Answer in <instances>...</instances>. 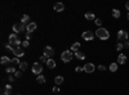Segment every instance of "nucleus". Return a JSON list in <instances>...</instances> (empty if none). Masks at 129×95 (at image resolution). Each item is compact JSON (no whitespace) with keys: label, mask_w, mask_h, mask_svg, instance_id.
Here are the masks:
<instances>
[{"label":"nucleus","mask_w":129,"mask_h":95,"mask_svg":"<svg viewBox=\"0 0 129 95\" xmlns=\"http://www.w3.org/2000/svg\"><path fill=\"white\" fill-rule=\"evenodd\" d=\"M95 36H97L98 39H101V40H107V39H110V32L106 30V28H103V27H99L97 31H95Z\"/></svg>","instance_id":"nucleus-1"},{"label":"nucleus","mask_w":129,"mask_h":95,"mask_svg":"<svg viewBox=\"0 0 129 95\" xmlns=\"http://www.w3.org/2000/svg\"><path fill=\"white\" fill-rule=\"evenodd\" d=\"M13 31H14V34H21V32H23V31H27V26L22 22L14 23L13 24Z\"/></svg>","instance_id":"nucleus-2"},{"label":"nucleus","mask_w":129,"mask_h":95,"mask_svg":"<svg viewBox=\"0 0 129 95\" xmlns=\"http://www.w3.org/2000/svg\"><path fill=\"white\" fill-rule=\"evenodd\" d=\"M72 57L74 55H72V51L71 50H65L61 54V59H62V62H65V63H69V62H71Z\"/></svg>","instance_id":"nucleus-3"},{"label":"nucleus","mask_w":129,"mask_h":95,"mask_svg":"<svg viewBox=\"0 0 129 95\" xmlns=\"http://www.w3.org/2000/svg\"><path fill=\"white\" fill-rule=\"evenodd\" d=\"M32 73H35V75H41V72H43V66H41V63H34L32 64V68H31Z\"/></svg>","instance_id":"nucleus-4"},{"label":"nucleus","mask_w":129,"mask_h":95,"mask_svg":"<svg viewBox=\"0 0 129 95\" xmlns=\"http://www.w3.org/2000/svg\"><path fill=\"white\" fill-rule=\"evenodd\" d=\"M9 44H10V45H16V46H19L21 41L18 40L17 34H10V35H9Z\"/></svg>","instance_id":"nucleus-5"},{"label":"nucleus","mask_w":129,"mask_h":95,"mask_svg":"<svg viewBox=\"0 0 129 95\" xmlns=\"http://www.w3.org/2000/svg\"><path fill=\"white\" fill-rule=\"evenodd\" d=\"M53 55H54V49L52 46H45L44 48V57H47L48 59H52Z\"/></svg>","instance_id":"nucleus-6"},{"label":"nucleus","mask_w":129,"mask_h":95,"mask_svg":"<svg viewBox=\"0 0 129 95\" xmlns=\"http://www.w3.org/2000/svg\"><path fill=\"white\" fill-rule=\"evenodd\" d=\"M94 36H95V34H93L92 31H84L83 35H81V37L84 40H86V41H92L94 39Z\"/></svg>","instance_id":"nucleus-7"},{"label":"nucleus","mask_w":129,"mask_h":95,"mask_svg":"<svg viewBox=\"0 0 129 95\" xmlns=\"http://www.w3.org/2000/svg\"><path fill=\"white\" fill-rule=\"evenodd\" d=\"M128 40V32L124 30H120L118 32V41H127Z\"/></svg>","instance_id":"nucleus-8"},{"label":"nucleus","mask_w":129,"mask_h":95,"mask_svg":"<svg viewBox=\"0 0 129 95\" xmlns=\"http://www.w3.org/2000/svg\"><path fill=\"white\" fill-rule=\"evenodd\" d=\"M13 46H14V49H13V51H12V53L16 55V58H19V57H23L25 55V51L19 46H16V45H13Z\"/></svg>","instance_id":"nucleus-9"},{"label":"nucleus","mask_w":129,"mask_h":95,"mask_svg":"<svg viewBox=\"0 0 129 95\" xmlns=\"http://www.w3.org/2000/svg\"><path fill=\"white\" fill-rule=\"evenodd\" d=\"M83 68H84V71H85L86 73H92V72H94V69H95L94 64H92V63H86Z\"/></svg>","instance_id":"nucleus-10"},{"label":"nucleus","mask_w":129,"mask_h":95,"mask_svg":"<svg viewBox=\"0 0 129 95\" xmlns=\"http://www.w3.org/2000/svg\"><path fill=\"white\" fill-rule=\"evenodd\" d=\"M54 10L56 12H63L65 10V4L63 3H56L54 4Z\"/></svg>","instance_id":"nucleus-11"},{"label":"nucleus","mask_w":129,"mask_h":95,"mask_svg":"<svg viewBox=\"0 0 129 95\" xmlns=\"http://www.w3.org/2000/svg\"><path fill=\"white\" fill-rule=\"evenodd\" d=\"M35 30H36V23L35 22H30L27 24V32H30V34H31V32H34Z\"/></svg>","instance_id":"nucleus-12"},{"label":"nucleus","mask_w":129,"mask_h":95,"mask_svg":"<svg viewBox=\"0 0 129 95\" xmlns=\"http://www.w3.org/2000/svg\"><path fill=\"white\" fill-rule=\"evenodd\" d=\"M127 62V57L124 55V54H119V57H118V63L119 64H124Z\"/></svg>","instance_id":"nucleus-13"},{"label":"nucleus","mask_w":129,"mask_h":95,"mask_svg":"<svg viewBox=\"0 0 129 95\" xmlns=\"http://www.w3.org/2000/svg\"><path fill=\"white\" fill-rule=\"evenodd\" d=\"M47 66H48V68L53 69V68H56V62L53 60V59H48L47 60Z\"/></svg>","instance_id":"nucleus-14"},{"label":"nucleus","mask_w":129,"mask_h":95,"mask_svg":"<svg viewBox=\"0 0 129 95\" xmlns=\"http://www.w3.org/2000/svg\"><path fill=\"white\" fill-rule=\"evenodd\" d=\"M80 50V43H75V44H72V46H71V51H79Z\"/></svg>","instance_id":"nucleus-15"},{"label":"nucleus","mask_w":129,"mask_h":95,"mask_svg":"<svg viewBox=\"0 0 129 95\" xmlns=\"http://www.w3.org/2000/svg\"><path fill=\"white\" fill-rule=\"evenodd\" d=\"M54 82H56L57 86H60L62 82H63V77H62V76H56L54 77Z\"/></svg>","instance_id":"nucleus-16"},{"label":"nucleus","mask_w":129,"mask_h":95,"mask_svg":"<svg viewBox=\"0 0 129 95\" xmlns=\"http://www.w3.org/2000/svg\"><path fill=\"white\" fill-rule=\"evenodd\" d=\"M75 57H76L77 59H85V54H84L83 51H80V50L75 53Z\"/></svg>","instance_id":"nucleus-17"},{"label":"nucleus","mask_w":129,"mask_h":95,"mask_svg":"<svg viewBox=\"0 0 129 95\" xmlns=\"http://www.w3.org/2000/svg\"><path fill=\"white\" fill-rule=\"evenodd\" d=\"M10 62H12V59L8 57H1V59H0V63L1 64H7V63H10Z\"/></svg>","instance_id":"nucleus-18"},{"label":"nucleus","mask_w":129,"mask_h":95,"mask_svg":"<svg viewBox=\"0 0 129 95\" xmlns=\"http://www.w3.org/2000/svg\"><path fill=\"white\" fill-rule=\"evenodd\" d=\"M120 15H121V13L119 9H112V17L114 18H120Z\"/></svg>","instance_id":"nucleus-19"},{"label":"nucleus","mask_w":129,"mask_h":95,"mask_svg":"<svg viewBox=\"0 0 129 95\" xmlns=\"http://www.w3.org/2000/svg\"><path fill=\"white\" fill-rule=\"evenodd\" d=\"M5 72L8 73V75H12V73H16L17 71H16V68L13 67V66H10V67H7V69H5Z\"/></svg>","instance_id":"nucleus-20"},{"label":"nucleus","mask_w":129,"mask_h":95,"mask_svg":"<svg viewBox=\"0 0 129 95\" xmlns=\"http://www.w3.org/2000/svg\"><path fill=\"white\" fill-rule=\"evenodd\" d=\"M109 69H110L111 72H116V71H118V63H111Z\"/></svg>","instance_id":"nucleus-21"},{"label":"nucleus","mask_w":129,"mask_h":95,"mask_svg":"<svg viewBox=\"0 0 129 95\" xmlns=\"http://www.w3.org/2000/svg\"><path fill=\"white\" fill-rule=\"evenodd\" d=\"M36 82H39V84H44V82H45V77L43 75H39L36 77Z\"/></svg>","instance_id":"nucleus-22"},{"label":"nucleus","mask_w":129,"mask_h":95,"mask_svg":"<svg viewBox=\"0 0 129 95\" xmlns=\"http://www.w3.org/2000/svg\"><path fill=\"white\" fill-rule=\"evenodd\" d=\"M28 21H30V17H28L27 14H25L23 17H22V19H21V22H22V23H25V24H26V23L28 24V23H30Z\"/></svg>","instance_id":"nucleus-23"},{"label":"nucleus","mask_w":129,"mask_h":95,"mask_svg":"<svg viewBox=\"0 0 129 95\" xmlns=\"http://www.w3.org/2000/svg\"><path fill=\"white\" fill-rule=\"evenodd\" d=\"M85 18L88 19V21H92V19L95 21V17H94V14H93V13H85Z\"/></svg>","instance_id":"nucleus-24"},{"label":"nucleus","mask_w":129,"mask_h":95,"mask_svg":"<svg viewBox=\"0 0 129 95\" xmlns=\"http://www.w3.org/2000/svg\"><path fill=\"white\" fill-rule=\"evenodd\" d=\"M18 67H19V69H21V71H25V69L27 68V63H26V62H21Z\"/></svg>","instance_id":"nucleus-25"},{"label":"nucleus","mask_w":129,"mask_h":95,"mask_svg":"<svg viewBox=\"0 0 129 95\" xmlns=\"http://www.w3.org/2000/svg\"><path fill=\"white\" fill-rule=\"evenodd\" d=\"M10 63H12V64H18V66H19V63H21V62H19V59H18V58H13Z\"/></svg>","instance_id":"nucleus-26"},{"label":"nucleus","mask_w":129,"mask_h":95,"mask_svg":"<svg viewBox=\"0 0 129 95\" xmlns=\"http://www.w3.org/2000/svg\"><path fill=\"white\" fill-rule=\"evenodd\" d=\"M123 48H124V45H123L121 43H119L118 45H116V50H119V51H120V50H121V49H123Z\"/></svg>","instance_id":"nucleus-27"},{"label":"nucleus","mask_w":129,"mask_h":95,"mask_svg":"<svg viewBox=\"0 0 129 95\" xmlns=\"http://www.w3.org/2000/svg\"><path fill=\"white\" fill-rule=\"evenodd\" d=\"M28 45H30V41H28V40H26V41H22V46H23V48H27Z\"/></svg>","instance_id":"nucleus-28"},{"label":"nucleus","mask_w":129,"mask_h":95,"mask_svg":"<svg viewBox=\"0 0 129 95\" xmlns=\"http://www.w3.org/2000/svg\"><path fill=\"white\" fill-rule=\"evenodd\" d=\"M53 93H61L60 86H54V88H53Z\"/></svg>","instance_id":"nucleus-29"},{"label":"nucleus","mask_w":129,"mask_h":95,"mask_svg":"<svg viewBox=\"0 0 129 95\" xmlns=\"http://www.w3.org/2000/svg\"><path fill=\"white\" fill-rule=\"evenodd\" d=\"M94 23H95V24H97V26H101V24H102V21H101V19H99V18H97V19H95V21H94Z\"/></svg>","instance_id":"nucleus-30"},{"label":"nucleus","mask_w":129,"mask_h":95,"mask_svg":"<svg viewBox=\"0 0 129 95\" xmlns=\"http://www.w3.org/2000/svg\"><path fill=\"white\" fill-rule=\"evenodd\" d=\"M5 90H7V93L10 94V91H12V86H10V85H7V86H5Z\"/></svg>","instance_id":"nucleus-31"},{"label":"nucleus","mask_w":129,"mask_h":95,"mask_svg":"<svg viewBox=\"0 0 129 95\" xmlns=\"http://www.w3.org/2000/svg\"><path fill=\"white\" fill-rule=\"evenodd\" d=\"M21 76H22V72H18V71H17V72L14 73V77H17V78L21 77Z\"/></svg>","instance_id":"nucleus-32"},{"label":"nucleus","mask_w":129,"mask_h":95,"mask_svg":"<svg viewBox=\"0 0 129 95\" xmlns=\"http://www.w3.org/2000/svg\"><path fill=\"white\" fill-rule=\"evenodd\" d=\"M47 60H48V58H47V57H44V55L40 58V62H45V63H47Z\"/></svg>","instance_id":"nucleus-33"},{"label":"nucleus","mask_w":129,"mask_h":95,"mask_svg":"<svg viewBox=\"0 0 129 95\" xmlns=\"http://www.w3.org/2000/svg\"><path fill=\"white\" fill-rule=\"evenodd\" d=\"M98 69H99V71H106V67H105V66H99V67H98Z\"/></svg>","instance_id":"nucleus-34"},{"label":"nucleus","mask_w":129,"mask_h":95,"mask_svg":"<svg viewBox=\"0 0 129 95\" xmlns=\"http://www.w3.org/2000/svg\"><path fill=\"white\" fill-rule=\"evenodd\" d=\"M75 71H76V72H81V71H84V68H81V67H76V68H75Z\"/></svg>","instance_id":"nucleus-35"},{"label":"nucleus","mask_w":129,"mask_h":95,"mask_svg":"<svg viewBox=\"0 0 129 95\" xmlns=\"http://www.w3.org/2000/svg\"><path fill=\"white\" fill-rule=\"evenodd\" d=\"M31 39V34H30V32H27V34H26V40H30Z\"/></svg>","instance_id":"nucleus-36"},{"label":"nucleus","mask_w":129,"mask_h":95,"mask_svg":"<svg viewBox=\"0 0 129 95\" xmlns=\"http://www.w3.org/2000/svg\"><path fill=\"white\" fill-rule=\"evenodd\" d=\"M8 80H9V82H13L14 81V77L13 76H9V77H8Z\"/></svg>","instance_id":"nucleus-37"},{"label":"nucleus","mask_w":129,"mask_h":95,"mask_svg":"<svg viewBox=\"0 0 129 95\" xmlns=\"http://www.w3.org/2000/svg\"><path fill=\"white\" fill-rule=\"evenodd\" d=\"M124 48L129 49V41H125V44H124Z\"/></svg>","instance_id":"nucleus-38"},{"label":"nucleus","mask_w":129,"mask_h":95,"mask_svg":"<svg viewBox=\"0 0 129 95\" xmlns=\"http://www.w3.org/2000/svg\"><path fill=\"white\" fill-rule=\"evenodd\" d=\"M125 8H127V10H129V1L125 3Z\"/></svg>","instance_id":"nucleus-39"},{"label":"nucleus","mask_w":129,"mask_h":95,"mask_svg":"<svg viewBox=\"0 0 129 95\" xmlns=\"http://www.w3.org/2000/svg\"><path fill=\"white\" fill-rule=\"evenodd\" d=\"M1 95H9V93H7V91H5V93H3Z\"/></svg>","instance_id":"nucleus-40"},{"label":"nucleus","mask_w":129,"mask_h":95,"mask_svg":"<svg viewBox=\"0 0 129 95\" xmlns=\"http://www.w3.org/2000/svg\"><path fill=\"white\" fill-rule=\"evenodd\" d=\"M127 17H128V19H129V13H128V15H127Z\"/></svg>","instance_id":"nucleus-41"},{"label":"nucleus","mask_w":129,"mask_h":95,"mask_svg":"<svg viewBox=\"0 0 129 95\" xmlns=\"http://www.w3.org/2000/svg\"><path fill=\"white\" fill-rule=\"evenodd\" d=\"M16 95H21V94H19V93H18V94H16Z\"/></svg>","instance_id":"nucleus-42"}]
</instances>
